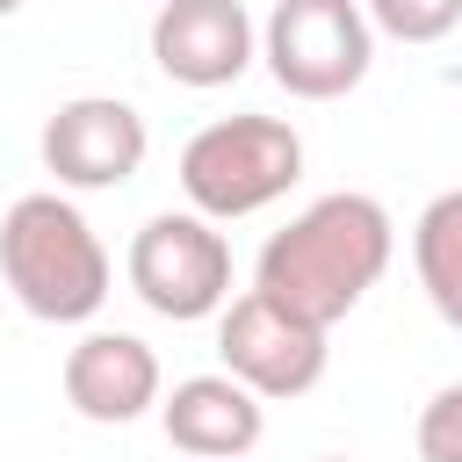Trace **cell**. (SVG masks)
<instances>
[{"label":"cell","mask_w":462,"mask_h":462,"mask_svg":"<svg viewBox=\"0 0 462 462\" xmlns=\"http://www.w3.org/2000/svg\"><path fill=\"white\" fill-rule=\"evenodd\" d=\"M397 253V224L375 195L361 188H339V195H318L303 217H289L260 260H253V289L267 303H282L289 318L332 332L390 267Z\"/></svg>","instance_id":"6da1fadb"},{"label":"cell","mask_w":462,"mask_h":462,"mask_svg":"<svg viewBox=\"0 0 462 462\" xmlns=\"http://www.w3.org/2000/svg\"><path fill=\"white\" fill-rule=\"evenodd\" d=\"M0 274L14 289V303L43 325H87L108 303V245L94 238V224L58 195H14L0 217Z\"/></svg>","instance_id":"7a4b0ae2"},{"label":"cell","mask_w":462,"mask_h":462,"mask_svg":"<svg viewBox=\"0 0 462 462\" xmlns=\"http://www.w3.org/2000/svg\"><path fill=\"white\" fill-rule=\"evenodd\" d=\"M303 180V137L282 116H217L180 144V195L209 224H238Z\"/></svg>","instance_id":"3957f363"},{"label":"cell","mask_w":462,"mask_h":462,"mask_svg":"<svg viewBox=\"0 0 462 462\" xmlns=\"http://www.w3.org/2000/svg\"><path fill=\"white\" fill-rule=\"evenodd\" d=\"M260 58L282 94L296 101H339L375 65V29L361 0H274L260 22Z\"/></svg>","instance_id":"277c9868"},{"label":"cell","mask_w":462,"mask_h":462,"mask_svg":"<svg viewBox=\"0 0 462 462\" xmlns=\"http://www.w3.org/2000/svg\"><path fill=\"white\" fill-rule=\"evenodd\" d=\"M130 289L144 310L173 318V325H195V318H217L231 303V245L209 217L195 209H159L137 224L130 238Z\"/></svg>","instance_id":"5b68a950"},{"label":"cell","mask_w":462,"mask_h":462,"mask_svg":"<svg viewBox=\"0 0 462 462\" xmlns=\"http://www.w3.org/2000/svg\"><path fill=\"white\" fill-rule=\"evenodd\" d=\"M217 354H224V375L245 383L260 404H267V397H303V390H318V383H325V361H332L325 332L303 325V318H289V310L267 303L260 289H245V296H231V303L217 310Z\"/></svg>","instance_id":"8992f818"},{"label":"cell","mask_w":462,"mask_h":462,"mask_svg":"<svg viewBox=\"0 0 462 462\" xmlns=\"http://www.w3.org/2000/svg\"><path fill=\"white\" fill-rule=\"evenodd\" d=\"M36 152H43V173H51L58 188L94 195V188H123V180L144 166L152 130H144V116H137L130 101H116V94H79V101H58V108H51Z\"/></svg>","instance_id":"52a82bcc"},{"label":"cell","mask_w":462,"mask_h":462,"mask_svg":"<svg viewBox=\"0 0 462 462\" xmlns=\"http://www.w3.org/2000/svg\"><path fill=\"white\" fill-rule=\"evenodd\" d=\"M260 58V29L238 0H159L152 14V65L173 87H231Z\"/></svg>","instance_id":"ba28073f"},{"label":"cell","mask_w":462,"mask_h":462,"mask_svg":"<svg viewBox=\"0 0 462 462\" xmlns=\"http://www.w3.org/2000/svg\"><path fill=\"white\" fill-rule=\"evenodd\" d=\"M65 404L94 426H130L159 404V354L137 332H87L65 354Z\"/></svg>","instance_id":"9c48e42d"},{"label":"cell","mask_w":462,"mask_h":462,"mask_svg":"<svg viewBox=\"0 0 462 462\" xmlns=\"http://www.w3.org/2000/svg\"><path fill=\"white\" fill-rule=\"evenodd\" d=\"M159 426H166V440H173L188 462H238V455L260 448L267 411H260V397H253L245 383H231V375H188V383H173V397L159 404Z\"/></svg>","instance_id":"30bf717a"},{"label":"cell","mask_w":462,"mask_h":462,"mask_svg":"<svg viewBox=\"0 0 462 462\" xmlns=\"http://www.w3.org/2000/svg\"><path fill=\"white\" fill-rule=\"evenodd\" d=\"M411 267H419V289L426 303L462 332V188L433 195L411 224Z\"/></svg>","instance_id":"8fae6325"},{"label":"cell","mask_w":462,"mask_h":462,"mask_svg":"<svg viewBox=\"0 0 462 462\" xmlns=\"http://www.w3.org/2000/svg\"><path fill=\"white\" fill-rule=\"evenodd\" d=\"M368 29L397 36V43H440L462 22V0H361Z\"/></svg>","instance_id":"7c38bea8"},{"label":"cell","mask_w":462,"mask_h":462,"mask_svg":"<svg viewBox=\"0 0 462 462\" xmlns=\"http://www.w3.org/2000/svg\"><path fill=\"white\" fill-rule=\"evenodd\" d=\"M419 462H462V383H440L419 404Z\"/></svg>","instance_id":"4fadbf2b"},{"label":"cell","mask_w":462,"mask_h":462,"mask_svg":"<svg viewBox=\"0 0 462 462\" xmlns=\"http://www.w3.org/2000/svg\"><path fill=\"white\" fill-rule=\"evenodd\" d=\"M14 7H22V0H0V14H14Z\"/></svg>","instance_id":"5bb4252c"},{"label":"cell","mask_w":462,"mask_h":462,"mask_svg":"<svg viewBox=\"0 0 462 462\" xmlns=\"http://www.w3.org/2000/svg\"><path fill=\"white\" fill-rule=\"evenodd\" d=\"M325 462H346V455H325Z\"/></svg>","instance_id":"9a60e30c"}]
</instances>
